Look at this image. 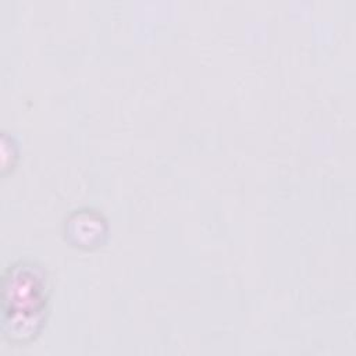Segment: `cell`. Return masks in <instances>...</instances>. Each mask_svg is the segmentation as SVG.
Listing matches in <instances>:
<instances>
[{
	"label": "cell",
	"instance_id": "2",
	"mask_svg": "<svg viewBox=\"0 0 356 356\" xmlns=\"http://www.w3.org/2000/svg\"><path fill=\"white\" fill-rule=\"evenodd\" d=\"M106 220L95 210H76L65 221V234L68 239L75 246L83 249L99 246L106 236Z\"/></svg>",
	"mask_w": 356,
	"mask_h": 356
},
{
	"label": "cell",
	"instance_id": "1",
	"mask_svg": "<svg viewBox=\"0 0 356 356\" xmlns=\"http://www.w3.org/2000/svg\"><path fill=\"white\" fill-rule=\"evenodd\" d=\"M49 278L35 261H18L3 278V332L14 343L35 339L47 316Z\"/></svg>",
	"mask_w": 356,
	"mask_h": 356
}]
</instances>
